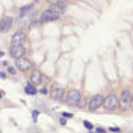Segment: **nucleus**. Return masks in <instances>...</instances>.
<instances>
[{"instance_id": "obj_5", "label": "nucleus", "mask_w": 133, "mask_h": 133, "mask_svg": "<svg viewBox=\"0 0 133 133\" xmlns=\"http://www.w3.org/2000/svg\"><path fill=\"white\" fill-rule=\"evenodd\" d=\"M118 105H120V103H118V100H117V96L115 93H109L105 97V101H104V105L103 107L107 110H115V109L118 108Z\"/></svg>"}, {"instance_id": "obj_19", "label": "nucleus", "mask_w": 133, "mask_h": 133, "mask_svg": "<svg viewBox=\"0 0 133 133\" xmlns=\"http://www.w3.org/2000/svg\"><path fill=\"white\" fill-rule=\"evenodd\" d=\"M65 123H66V121H65V118L63 117V118H60V124L61 125H65Z\"/></svg>"}, {"instance_id": "obj_13", "label": "nucleus", "mask_w": 133, "mask_h": 133, "mask_svg": "<svg viewBox=\"0 0 133 133\" xmlns=\"http://www.w3.org/2000/svg\"><path fill=\"white\" fill-rule=\"evenodd\" d=\"M29 8H32V4H31V5H27V7H23V8H20V16L25 15L28 11H29Z\"/></svg>"}, {"instance_id": "obj_3", "label": "nucleus", "mask_w": 133, "mask_h": 133, "mask_svg": "<svg viewBox=\"0 0 133 133\" xmlns=\"http://www.w3.org/2000/svg\"><path fill=\"white\" fill-rule=\"evenodd\" d=\"M49 96L53 100H64V97H66L64 88L60 84H52L51 85V88H49Z\"/></svg>"}, {"instance_id": "obj_7", "label": "nucleus", "mask_w": 133, "mask_h": 133, "mask_svg": "<svg viewBox=\"0 0 133 133\" xmlns=\"http://www.w3.org/2000/svg\"><path fill=\"white\" fill-rule=\"evenodd\" d=\"M60 16H61L60 14L55 12L53 9L48 8V9H45V11H44V12L40 15V20L43 21V23H45V21H52V20H56V19H59Z\"/></svg>"}, {"instance_id": "obj_8", "label": "nucleus", "mask_w": 133, "mask_h": 133, "mask_svg": "<svg viewBox=\"0 0 133 133\" xmlns=\"http://www.w3.org/2000/svg\"><path fill=\"white\" fill-rule=\"evenodd\" d=\"M9 55L12 56L15 60L21 59V57H25V48L23 45H11L9 48Z\"/></svg>"}, {"instance_id": "obj_2", "label": "nucleus", "mask_w": 133, "mask_h": 133, "mask_svg": "<svg viewBox=\"0 0 133 133\" xmlns=\"http://www.w3.org/2000/svg\"><path fill=\"white\" fill-rule=\"evenodd\" d=\"M65 101L71 107H79L80 103H81V93L77 89H71L68 93H66Z\"/></svg>"}, {"instance_id": "obj_14", "label": "nucleus", "mask_w": 133, "mask_h": 133, "mask_svg": "<svg viewBox=\"0 0 133 133\" xmlns=\"http://www.w3.org/2000/svg\"><path fill=\"white\" fill-rule=\"evenodd\" d=\"M83 124H84V127H85L87 129H89V130H91V129L93 128V125H92V124L89 123V121H84V123H83Z\"/></svg>"}, {"instance_id": "obj_16", "label": "nucleus", "mask_w": 133, "mask_h": 133, "mask_svg": "<svg viewBox=\"0 0 133 133\" xmlns=\"http://www.w3.org/2000/svg\"><path fill=\"white\" fill-rule=\"evenodd\" d=\"M8 72H9L11 75H15V73H16V69L14 68V66H8Z\"/></svg>"}, {"instance_id": "obj_6", "label": "nucleus", "mask_w": 133, "mask_h": 133, "mask_svg": "<svg viewBox=\"0 0 133 133\" xmlns=\"http://www.w3.org/2000/svg\"><path fill=\"white\" fill-rule=\"evenodd\" d=\"M15 66L21 72H28L32 69V63L27 57H21V59H17L15 61Z\"/></svg>"}, {"instance_id": "obj_21", "label": "nucleus", "mask_w": 133, "mask_h": 133, "mask_svg": "<svg viewBox=\"0 0 133 133\" xmlns=\"http://www.w3.org/2000/svg\"><path fill=\"white\" fill-rule=\"evenodd\" d=\"M132 109H133V95H132V107H130Z\"/></svg>"}, {"instance_id": "obj_20", "label": "nucleus", "mask_w": 133, "mask_h": 133, "mask_svg": "<svg viewBox=\"0 0 133 133\" xmlns=\"http://www.w3.org/2000/svg\"><path fill=\"white\" fill-rule=\"evenodd\" d=\"M40 93H47V89H45V88H41V89H40Z\"/></svg>"}, {"instance_id": "obj_12", "label": "nucleus", "mask_w": 133, "mask_h": 133, "mask_svg": "<svg viewBox=\"0 0 133 133\" xmlns=\"http://www.w3.org/2000/svg\"><path fill=\"white\" fill-rule=\"evenodd\" d=\"M24 91H25L27 95H31V96H32V95H36V92H37V91H36V88L33 87L32 84H28V85L25 87V89H24Z\"/></svg>"}, {"instance_id": "obj_15", "label": "nucleus", "mask_w": 133, "mask_h": 133, "mask_svg": "<svg viewBox=\"0 0 133 133\" xmlns=\"http://www.w3.org/2000/svg\"><path fill=\"white\" fill-rule=\"evenodd\" d=\"M61 116H63L64 118H71V117H72V113H68V112H63V113H61Z\"/></svg>"}, {"instance_id": "obj_17", "label": "nucleus", "mask_w": 133, "mask_h": 133, "mask_svg": "<svg viewBox=\"0 0 133 133\" xmlns=\"http://www.w3.org/2000/svg\"><path fill=\"white\" fill-rule=\"evenodd\" d=\"M96 133H107L103 128H96Z\"/></svg>"}, {"instance_id": "obj_9", "label": "nucleus", "mask_w": 133, "mask_h": 133, "mask_svg": "<svg viewBox=\"0 0 133 133\" xmlns=\"http://www.w3.org/2000/svg\"><path fill=\"white\" fill-rule=\"evenodd\" d=\"M25 39H27L25 33L19 31V32L14 33L12 39H11V43H12V45H23V43L25 41Z\"/></svg>"}, {"instance_id": "obj_4", "label": "nucleus", "mask_w": 133, "mask_h": 133, "mask_svg": "<svg viewBox=\"0 0 133 133\" xmlns=\"http://www.w3.org/2000/svg\"><path fill=\"white\" fill-rule=\"evenodd\" d=\"M104 101H105V97L103 95H96V96L91 97L89 103H88V110L95 112V110H97L101 105H104Z\"/></svg>"}, {"instance_id": "obj_11", "label": "nucleus", "mask_w": 133, "mask_h": 133, "mask_svg": "<svg viewBox=\"0 0 133 133\" xmlns=\"http://www.w3.org/2000/svg\"><path fill=\"white\" fill-rule=\"evenodd\" d=\"M43 79H44V76L39 72V71H32L31 73V81L33 85H39L43 83Z\"/></svg>"}, {"instance_id": "obj_18", "label": "nucleus", "mask_w": 133, "mask_h": 133, "mask_svg": "<svg viewBox=\"0 0 133 133\" xmlns=\"http://www.w3.org/2000/svg\"><path fill=\"white\" fill-rule=\"evenodd\" d=\"M110 130H112V132H120V128H116V127H112V128H110Z\"/></svg>"}, {"instance_id": "obj_10", "label": "nucleus", "mask_w": 133, "mask_h": 133, "mask_svg": "<svg viewBox=\"0 0 133 133\" xmlns=\"http://www.w3.org/2000/svg\"><path fill=\"white\" fill-rule=\"evenodd\" d=\"M12 23H14V19L9 17V16H5L3 17L2 23H0V29H2V32H8L11 29V27H12Z\"/></svg>"}, {"instance_id": "obj_1", "label": "nucleus", "mask_w": 133, "mask_h": 133, "mask_svg": "<svg viewBox=\"0 0 133 133\" xmlns=\"http://www.w3.org/2000/svg\"><path fill=\"white\" fill-rule=\"evenodd\" d=\"M118 103H120L118 108H120L121 112H125V110H128V109L132 107V93H130V91L124 89L123 92H121Z\"/></svg>"}]
</instances>
